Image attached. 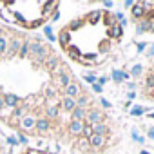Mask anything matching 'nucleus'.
<instances>
[{
    "label": "nucleus",
    "instance_id": "nucleus-1",
    "mask_svg": "<svg viewBox=\"0 0 154 154\" xmlns=\"http://www.w3.org/2000/svg\"><path fill=\"white\" fill-rule=\"evenodd\" d=\"M85 118H87V123L96 125V123H102V122H103V112H102V111H96V109H91Z\"/></svg>",
    "mask_w": 154,
    "mask_h": 154
},
{
    "label": "nucleus",
    "instance_id": "nucleus-2",
    "mask_svg": "<svg viewBox=\"0 0 154 154\" xmlns=\"http://www.w3.org/2000/svg\"><path fill=\"white\" fill-rule=\"evenodd\" d=\"M63 91H65V98H72L74 100L76 96H80V85L76 84V82H71Z\"/></svg>",
    "mask_w": 154,
    "mask_h": 154
},
{
    "label": "nucleus",
    "instance_id": "nucleus-3",
    "mask_svg": "<svg viewBox=\"0 0 154 154\" xmlns=\"http://www.w3.org/2000/svg\"><path fill=\"white\" fill-rule=\"evenodd\" d=\"M35 125H36V120H35L33 116H29V114H26V116L22 118V122H20V127H22L24 131H33Z\"/></svg>",
    "mask_w": 154,
    "mask_h": 154
},
{
    "label": "nucleus",
    "instance_id": "nucleus-4",
    "mask_svg": "<svg viewBox=\"0 0 154 154\" xmlns=\"http://www.w3.org/2000/svg\"><path fill=\"white\" fill-rule=\"evenodd\" d=\"M58 40H60V45L62 47H69V44H71V31L69 29H63V31H60V35H58Z\"/></svg>",
    "mask_w": 154,
    "mask_h": 154
},
{
    "label": "nucleus",
    "instance_id": "nucleus-5",
    "mask_svg": "<svg viewBox=\"0 0 154 154\" xmlns=\"http://www.w3.org/2000/svg\"><path fill=\"white\" fill-rule=\"evenodd\" d=\"M131 11H132V18H136V20H140V18L145 17V9H143L141 2H134V6H132Z\"/></svg>",
    "mask_w": 154,
    "mask_h": 154
},
{
    "label": "nucleus",
    "instance_id": "nucleus-6",
    "mask_svg": "<svg viewBox=\"0 0 154 154\" xmlns=\"http://www.w3.org/2000/svg\"><path fill=\"white\" fill-rule=\"evenodd\" d=\"M18 103H20V98H18L17 94H6V96H4V105H8V107H13V109H15Z\"/></svg>",
    "mask_w": 154,
    "mask_h": 154
},
{
    "label": "nucleus",
    "instance_id": "nucleus-7",
    "mask_svg": "<svg viewBox=\"0 0 154 154\" xmlns=\"http://www.w3.org/2000/svg\"><path fill=\"white\" fill-rule=\"evenodd\" d=\"M122 35H123V29H122V26H120V24H116V26L109 27V36H111V38L120 40V38H122Z\"/></svg>",
    "mask_w": 154,
    "mask_h": 154
},
{
    "label": "nucleus",
    "instance_id": "nucleus-8",
    "mask_svg": "<svg viewBox=\"0 0 154 154\" xmlns=\"http://www.w3.org/2000/svg\"><path fill=\"white\" fill-rule=\"evenodd\" d=\"M56 84H58L60 87H63V89H65V87L71 84V76H69L67 72H62V74H58V76H56Z\"/></svg>",
    "mask_w": 154,
    "mask_h": 154
},
{
    "label": "nucleus",
    "instance_id": "nucleus-9",
    "mask_svg": "<svg viewBox=\"0 0 154 154\" xmlns=\"http://www.w3.org/2000/svg\"><path fill=\"white\" fill-rule=\"evenodd\" d=\"M49 58V49H45V47H42L36 54H35V60H36V63H45V60Z\"/></svg>",
    "mask_w": 154,
    "mask_h": 154
},
{
    "label": "nucleus",
    "instance_id": "nucleus-10",
    "mask_svg": "<svg viewBox=\"0 0 154 154\" xmlns=\"http://www.w3.org/2000/svg\"><path fill=\"white\" fill-rule=\"evenodd\" d=\"M103 141H105V136H102V134H93V136L89 138V143H91L93 147H96V149H100V147L103 145Z\"/></svg>",
    "mask_w": 154,
    "mask_h": 154
},
{
    "label": "nucleus",
    "instance_id": "nucleus-11",
    "mask_svg": "<svg viewBox=\"0 0 154 154\" xmlns=\"http://www.w3.org/2000/svg\"><path fill=\"white\" fill-rule=\"evenodd\" d=\"M35 129H36L40 134H44V132L49 129V120H45V118H40V120H36V125H35Z\"/></svg>",
    "mask_w": 154,
    "mask_h": 154
},
{
    "label": "nucleus",
    "instance_id": "nucleus-12",
    "mask_svg": "<svg viewBox=\"0 0 154 154\" xmlns=\"http://www.w3.org/2000/svg\"><path fill=\"white\" fill-rule=\"evenodd\" d=\"M71 114H72V120H76V122H85V116H87L85 109H80V107H76Z\"/></svg>",
    "mask_w": 154,
    "mask_h": 154
},
{
    "label": "nucleus",
    "instance_id": "nucleus-13",
    "mask_svg": "<svg viewBox=\"0 0 154 154\" xmlns=\"http://www.w3.org/2000/svg\"><path fill=\"white\" fill-rule=\"evenodd\" d=\"M84 129V122H76V120H71V125H69V131L72 134H80Z\"/></svg>",
    "mask_w": 154,
    "mask_h": 154
},
{
    "label": "nucleus",
    "instance_id": "nucleus-14",
    "mask_svg": "<svg viewBox=\"0 0 154 154\" xmlns=\"http://www.w3.org/2000/svg\"><path fill=\"white\" fill-rule=\"evenodd\" d=\"M45 67L49 69V71H56L58 67H60V62H58V58H54V56H49L47 60H45Z\"/></svg>",
    "mask_w": 154,
    "mask_h": 154
},
{
    "label": "nucleus",
    "instance_id": "nucleus-15",
    "mask_svg": "<svg viewBox=\"0 0 154 154\" xmlns=\"http://www.w3.org/2000/svg\"><path fill=\"white\" fill-rule=\"evenodd\" d=\"M145 31H154V20H145L138 26V33H145Z\"/></svg>",
    "mask_w": 154,
    "mask_h": 154
},
{
    "label": "nucleus",
    "instance_id": "nucleus-16",
    "mask_svg": "<svg viewBox=\"0 0 154 154\" xmlns=\"http://www.w3.org/2000/svg\"><path fill=\"white\" fill-rule=\"evenodd\" d=\"M103 17V11H100V9H94V11H91L89 15H87V20L91 22V24H96L100 18Z\"/></svg>",
    "mask_w": 154,
    "mask_h": 154
},
{
    "label": "nucleus",
    "instance_id": "nucleus-17",
    "mask_svg": "<svg viewBox=\"0 0 154 154\" xmlns=\"http://www.w3.org/2000/svg\"><path fill=\"white\" fill-rule=\"evenodd\" d=\"M20 47H22V42L18 40V38H11V44H9V54H15V53H18L20 51Z\"/></svg>",
    "mask_w": 154,
    "mask_h": 154
},
{
    "label": "nucleus",
    "instance_id": "nucleus-18",
    "mask_svg": "<svg viewBox=\"0 0 154 154\" xmlns=\"http://www.w3.org/2000/svg\"><path fill=\"white\" fill-rule=\"evenodd\" d=\"M62 107H63L65 111L72 112V111L76 109V100H72V98H63V102H62Z\"/></svg>",
    "mask_w": 154,
    "mask_h": 154
},
{
    "label": "nucleus",
    "instance_id": "nucleus-19",
    "mask_svg": "<svg viewBox=\"0 0 154 154\" xmlns=\"http://www.w3.org/2000/svg\"><path fill=\"white\" fill-rule=\"evenodd\" d=\"M127 78H129V74H127V72L118 71V69L112 71V80H114V82H123V80H127Z\"/></svg>",
    "mask_w": 154,
    "mask_h": 154
},
{
    "label": "nucleus",
    "instance_id": "nucleus-20",
    "mask_svg": "<svg viewBox=\"0 0 154 154\" xmlns=\"http://www.w3.org/2000/svg\"><path fill=\"white\" fill-rule=\"evenodd\" d=\"M103 22H105V26L107 27H112V26H116L118 22H116V18H114V13H103Z\"/></svg>",
    "mask_w": 154,
    "mask_h": 154
},
{
    "label": "nucleus",
    "instance_id": "nucleus-21",
    "mask_svg": "<svg viewBox=\"0 0 154 154\" xmlns=\"http://www.w3.org/2000/svg\"><path fill=\"white\" fill-rule=\"evenodd\" d=\"M93 132L94 134H102V136H105V132H107V125L102 122V123H96V125H93Z\"/></svg>",
    "mask_w": 154,
    "mask_h": 154
},
{
    "label": "nucleus",
    "instance_id": "nucleus-22",
    "mask_svg": "<svg viewBox=\"0 0 154 154\" xmlns=\"http://www.w3.org/2000/svg\"><path fill=\"white\" fill-rule=\"evenodd\" d=\"M82 134H84V136H85V140L89 141V138L94 134V132H93V125H91V123H87V122H84V129H82Z\"/></svg>",
    "mask_w": 154,
    "mask_h": 154
},
{
    "label": "nucleus",
    "instance_id": "nucleus-23",
    "mask_svg": "<svg viewBox=\"0 0 154 154\" xmlns=\"http://www.w3.org/2000/svg\"><path fill=\"white\" fill-rule=\"evenodd\" d=\"M82 26H84V20H82V18H76V20H71V24H69L67 29H69V31H78Z\"/></svg>",
    "mask_w": 154,
    "mask_h": 154
},
{
    "label": "nucleus",
    "instance_id": "nucleus-24",
    "mask_svg": "<svg viewBox=\"0 0 154 154\" xmlns=\"http://www.w3.org/2000/svg\"><path fill=\"white\" fill-rule=\"evenodd\" d=\"M67 54H69L71 58H74V60H78L82 53H80V49H78V47H72V45H69V47H67Z\"/></svg>",
    "mask_w": 154,
    "mask_h": 154
},
{
    "label": "nucleus",
    "instance_id": "nucleus-25",
    "mask_svg": "<svg viewBox=\"0 0 154 154\" xmlns=\"http://www.w3.org/2000/svg\"><path fill=\"white\" fill-rule=\"evenodd\" d=\"M87 103H89V98H87V94H80L78 98H76V107L84 109V107H85Z\"/></svg>",
    "mask_w": 154,
    "mask_h": 154
},
{
    "label": "nucleus",
    "instance_id": "nucleus-26",
    "mask_svg": "<svg viewBox=\"0 0 154 154\" xmlns=\"http://www.w3.org/2000/svg\"><path fill=\"white\" fill-rule=\"evenodd\" d=\"M78 62L84 63V65H94V58H93V56H85V54H80Z\"/></svg>",
    "mask_w": 154,
    "mask_h": 154
},
{
    "label": "nucleus",
    "instance_id": "nucleus-27",
    "mask_svg": "<svg viewBox=\"0 0 154 154\" xmlns=\"http://www.w3.org/2000/svg\"><path fill=\"white\" fill-rule=\"evenodd\" d=\"M42 6L45 8V9H44V15L47 17V15H51V11H53V9L58 6V4H56V2H45V4H42Z\"/></svg>",
    "mask_w": 154,
    "mask_h": 154
},
{
    "label": "nucleus",
    "instance_id": "nucleus-28",
    "mask_svg": "<svg viewBox=\"0 0 154 154\" xmlns=\"http://www.w3.org/2000/svg\"><path fill=\"white\" fill-rule=\"evenodd\" d=\"M40 49H42V45H40L38 42H29V54H33V56H35Z\"/></svg>",
    "mask_w": 154,
    "mask_h": 154
},
{
    "label": "nucleus",
    "instance_id": "nucleus-29",
    "mask_svg": "<svg viewBox=\"0 0 154 154\" xmlns=\"http://www.w3.org/2000/svg\"><path fill=\"white\" fill-rule=\"evenodd\" d=\"M58 107H60V105H53V107H47V109H45V114H47L49 118H56V116H58Z\"/></svg>",
    "mask_w": 154,
    "mask_h": 154
},
{
    "label": "nucleus",
    "instance_id": "nucleus-30",
    "mask_svg": "<svg viewBox=\"0 0 154 154\" xmlns=\"http://www.w3.org/2000/svg\"><path fill=\"white\" fill-rule=\"evenodd\" d=\"M18 53H20V56H22V58H26V56H29V42H24Z\"/></svg>",
    "mask_w": 154,
    "mask_h": 154
},
{
    "label": "nucleus",
    "instance_id": "nucleus-31",
    "mask_svg": "<svg viewBox=\"0 0 154 154\" xmlns=\"http://www.w3.org/2000/svg\"><path fill=\"white\" fill-rule=\"evenodd\" d=\"M26 111H27L26 107H20V109H18V107H15V111H13V116H15V118H24V116L27 114Z\"/></svg>",
    "mask_w": 154,
    "mask_h": 154
},
{
    "label": "nucleus",
    "instance_id": "nucleus-32",
    "mask_svg": "<svg viewBox=\"0 0 154 154\" xmlns=\"http://www.w3.org/2000/svg\"><path fill=\"white\" fill-rule=\"evenodd\" d=\"M44 33H45V36H47L49 42H54V40H56L54 35H53V31H51V26H45V27H44Z\"/></svg>",
    "mask_w": 154,
    "mask_h": 154
},
{
    "label": "nucleus",
    "instance_id": "nucleus-33",
    "mask_svg": "<svg viewBox=\"0 0 154 154\" xmlns=\"http://www.w3.org/2000/svg\"><path fill=\"white\" fill-rule=\"evenodd\" d=\"M152 87H154V76H149L147 82H145V93H147V91H150Z\"/></svg>",
    "mask_w": 154,
    "mask_h": 154
},
{
    "label": "nucleus",
    "instance_id": "nucleus-34",
    "mask_svg": "<svg viewBox=\"0 0 154 154\" xmlns=\"http://www.w3.org/2000/svg\"><path fill=\"white\" fill-rule=\"evenodd\" d=\"M6 49H8V42H6L4 36H0V54L6 53Z\"/></svg>",
    "mask_w": 154,
    "mask_h": 154
},
{
    "label": "nucleus",
    "instance_id": "nucleus-35",
    "mask_svg": "<svg viewBox=\"0 0 154 154\" xmlns=\"http://www.w3.org/2000/svg\"><path fill=\"white\" fill-rule=\"evenodd\" d=\"M84 78H85V82H87V84H91V85H94V84H96V76H94V74H85Z\"/></svg>",
    "mask_w": 154,
    "mask_h": 154
},
{
    "label": "nucleus",
    "instance_id": "nucleus-36",
    "mask_svg": "<svg viewBox=\"0 0 154 154\" xmlns=\"http://www.w3.org/2000/svg\"><path fill=\"white\" fill-rule=\"evenodd\" d=\"M143 111H145V109L138 105V107H132V111H131V112H132L134 116H141V114H143Z\"/></svg>",
    "mask_w": 154,
    "mask_h": 154
},
{
    "label": "nucleus",
    "instance_id": "nucleus-37",
    "mask_svg": "<svg viewBox=\"0 0 154 154\" xmlns=\"http://www.w3.org/2000/svg\"><path fill=\"white\" fill-rule=\"evenodd\" d=\"M138 74H141V65H134L132 67V76H138Z\"/></svg>",
    "mask_w": 154,
    "mask_h": 154
},
{
    "label": "nucleus",
    "instance_id": "nucleus-38",
    "mask_svg": "<svg viewBox=\"0 0 154 154\" xmlns=\"http://www.w3.org/2000/svg\"><path fill=\"white\" fill-rule=\"evenodd\" d=\"M105 82H107V78H105V76H100V78H96V85H100V87H102Z\"/></svg>",
    "mask_w": 154,
    "mask_h": 154
},
{
    "label": "nucleus",
    "instance_id": "nucleus-39",
    "mask_svg": "<svg viewBox=\"0 0 154 154\" xmlns=\"http://www.w3.org/2000/svg\"><path fill=\"white\" fill-rule=\"evenodd\" d=\"M45 96H47V98H53V96H54V89H51V87L45 89Z\"/></svg>",
    "mask_w": 154,
    "mask_h": 154
},
{
    "label": "nucleus",
    "instance_id": "nucleus-40",
    "mask_svg": "<svg viewBox=\"0 0 154 154\" xmlns=\"http://www.w3.org/2000/svg\"><path fill=\"white\" fill-rule=\"evenodd\" d=\"M100 102H102V105H103V107H105V109H111V103H109V102H107V100H105V98H102V100H100Z\"/></svg>",
    "mask_w": 154,
    "mask_h": 154
},
{
    "label": "nucleus",
    "instance_id": "nucleus-41",
    "mask_svg": "<svg viewBox=\"0 0 154 154\" xmlns=\"http://www.w3.org/2000/svg\"><path fill=\"white\" fill-rule=\"evenodd\" d=\"M147 56H154V44L147 49Z\"/></svg>",
    "mask_w": 154,
    "mask_h": 154
},
{
    "label": "nucleus",
    "instance_id": "nucleus-42",
    "mask_svg": "<svg viewBox=\"0 0 154 154\" xmlns=\"http://www.w3.org/2000/svg\"><path fill=\"white\" fill-rule=\"evenodd\" d=\"M127 98H129V100H134V98H136V93H134V91H129Z\"/></svg>",
    "mask_w": 154,
    "mask_h": 154
},
{
    "label": "nucleus",
    "instance_id": "nucleus-43",
    "mask_svg": "<svg viewBox=\"0 0 154 154\" xmlns=\"http://www.w3.org/2000/svg\"><path fill=\"white\" fill-rule=\"evenodd\" d=\"M9 143H11V145H18V140H17L15 136H11V138H9Z\"/></svg>",
    "mask_w": 154,
    "mask_h": 154
},
{
    "label": "nucleus",
    "instance_id": "nucleus-44",
    "mask_svg": "<svg viewBox=\"0 0 154 154\" xmlns=\"http://www.w3.org/2000/svg\"><path fill=\"white\" fill-rule=\"evenodd\" d=\"M93 91H94V93H102V87H100V85H96V84H94V85H93Z\"/></svg>",
    "mask_w": 154,
    "mask_h": 154
},
{
    "label": "nucleus",
    "instance_id": "nucleus-45",
    "mask_svg": "<svg viewBox=\"0 0 154 154\" xmlns=\"http://www.w3.org/2000/svg\"><path fill=\"white\" fill-rule=\"evenodd\" d=\"M87 143H89V141H87V140H84V141H80L78 145H80V149H85V147H87Z\"/></svg>",
    "mask_w": 154,
    "mask_h": 154
},
{
    "label": "nucleus",
    "instance_id": "nucleus-46",
    "mask_svg": "<svg viewBox=\"0 0 154 154\" xmlns=\"http://www.w3.org/2000/svg\"><path fill=\"white\" fill-rule=\"evenodd\" d=\"M147 136H149V138H152V140H154V127H152V129H149V132H147Z\"/></svg>",
    "mask_w": 154,
    "mask_h": 154
},
{
    "label": "nucleus",
    "instance_id": "nucleus-47",
    "mask_svg": "<svg viewBox=\"0 0 154 154\" xmlns=\"http://www.w3.org/2000/svg\"><path fill=\"white\" fill-rule=\"evenodd\" d=\"M4 107H6V105H4V96H2V94H0V111H2Z\"/></svg>",
    "mask_w": 154,
    "mask_h": 154
},
{
    "label": "nucleus",
    "instance_id": "nucleus-48",
    "mask_svg": "<svg viewBox=\"0 0 154 154\" xmlns=\"http://www.w3.org/2000/svg\"><path fill=\"white\" fill-rule=\"evenodd\" d=\"M18 140H20V143H27V141H29V140H27V138H26V136H24V134H22V136H20V138H18Z\"/></svg>",
    "mask_w": 154,
    "mask_h": 154
},
{
    "label": "nucleus",
    "instance_id": "nucleus-49",
    "mask_svg": "<svg viewBox=\"0 0 154 154\" xmlns=\"http://www.w3.org/2000/svg\"><path fill=\"white\" fill-rule=\"evenodd\" d=\"M103 6H105V8H112V2H111V0H105Z\"/></svg>",
    "mask_w": 154,
    "mask_h": 154
},
{
    "label": "nucleus",
    "instance_id": "nucleus-50",
    "mask_svg": "<svg viewBox=\"0 0 154 154\" xmlns=\"http://www.w3.org/2000/svg\"><path fill=\"white\" fill-rule=\"evenodd\" d=\"M132 6H134L132 0H127V2H125V8H132Z\"/></svg>",
    "mask_w": 154,
    "mask_h": 154
},
{
    "label": "nucleus",
    "instance_id": "nucleus-51",
    "mask_svg": "<svg viewBox=\"0 0 154 154\" xmlns=\"http://www.w3.org/2000/svg\"><path fill=\"white\" fill-rule=\"evenodd\" d=\"M127 87H129L131 91H134V87H136V84H134V82H129V85H127Z\"/></svg>",
    "mask_w": 154,
    "mask_h": 154
},
{
    "label": "nucleus",
    "instance_id": "nucleus-52",
    "mask_svg": "<svg viewBox=\"0 0 154 154\" xmlns=\"http://www.w3.org/2000/svg\"><path fill=\"white\" fill-rule=\"evenodd\" d=\"M58 18H60V13H58V11H56V13H54V15H53V20H58Z\"/></svg>",
    "mask_w": 154,
    "mask_h": 154
},
{
    "label": "nucleus",
    "instance_id": "nucleus-53",
    "mask_svg": "<svg viewBox=\"0 0 154 154\" xmlns=\"http://www.w3.org/2000/svg\"><path fill=\"white\" fill-rule=\"evenodd\" d=\"M140 154H149V150H141V152H140Z\"/></svg>",
    "mask_w": 154,
    "mask_h": 154
},
{
    "label": "nucleus",
    "instance_id": "nucleus-54",
    "mask_svg": "<svg viewBox=\"0 0 154 154\" xmlns=\"http://www.w3.org/2000/svg\"><path fill=\"white\" fill-rule=\"evenodd\" d=\"M149 118H152V120H154V112H150V114H149Z\"/></svg>",
    "mask_w": 154,
    "mask_h": 154
},
{
    "label": "nucleus",
    "instance_id": "nucleus-55",
    "mask_svg": "<svg viewBox=\"0 0 154 154\" xmlns=\"http://www.w3.org/2000/svg\"><path fill=\"white\" fill-rule=\"evenodd\" d=\"M0 36H2V29H0Z\"/></svg>",
    "mask_w": 154,
    "mask_h": 154
},
{
    "label": "nucleus",
    "instance_id": "nucleus-56",
    "mask_svg": "<svg viewBox=\"0 0 154 154\" xmlns=\"http://www.w3.org/2000/svg\"><path fill=\"white\" fill-rule=\"evenodd\" d=\"M6 154H9V152H6Z\"/></svg>",
    "mask_w": 154,
    "mask_h": 154
}]
</instances>
